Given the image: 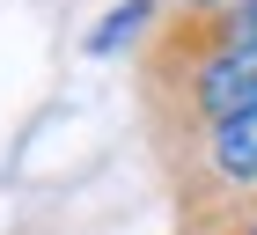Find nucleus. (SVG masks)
<instances>
[{
    "instance_id": "obj_1",
    "label": "nucleus",
    "mask_w": 257,
    "mask_h": 235,
    "mask_svg": "<svg viewBox=\"0 0 257 235\" xmlns=\"http://www.w3.org/2000/svg\"><path fill=\"white\" fill-rule=\"evenodd\" d=\"M155 8H162V0H125V8H110V15H103L96 22V37H88V52H118V44H133L140 37V22H147V15H155Z\"/></svg>"
},
{
    "instance_id": "obj_2",
    "label": "nucleus",
    "mask_w": 257,
    "mask_h": 235,
    "mask_svg": "<svg viewBox=\"0 0 257 235\" xmlns=\"http://www.w3.org/2000/svg\"><path fill=\"white\" fill-rule=\"evenodd\" d=\"M228 37H235V44H257V0H235V8H228Z\"/></svg>"
},
{
    "instance_id": "obj_3",
    "label": "nucleus",
    "mask_w": 257,
    "mask_h": 235,
    "mask_svg": "<svg viewBox=\"0 0 257 235\" xmlns=\"http://www.w3.org/2000/svg\"><path fill=\"white\" fill-rule=\"evenodd\" d=\"M169 8H235V0H169Z\"/></svg>"
}]
</instances>
